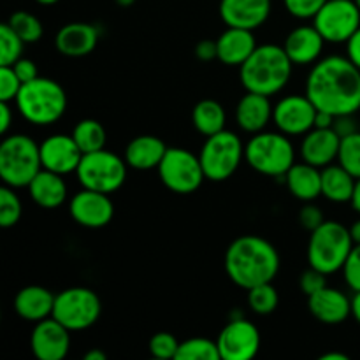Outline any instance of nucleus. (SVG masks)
<instances>
[{
    "label": "nucleus",
    "mask_w": 360,
    "mask_h": 360,
    "mask_svg": "<svg viewBox=\"0 0 360 360\" xmlns=\"http://www.w3.org/2000/svg\"><path fill=\"white\" fill-rule=\"evenodd\" d=\"M42 169L41 146L25 134L7 136L0 144V178L4 185L25 188Z\"/></svg>",
    "instance_id": "nucleus-6"
},
{
    "label": "nucleus",
    "mask_w": 360,
    "mask_h": 360,
    "mask_svg": "<svg viewBox=\"0 0 360 360\" xmlns=\"http://www.w3.org/2000/svg\"><path fill=\"white\" fill-rule=\"evenodd\" d=\"M323 44L326 39L316 30L315 25H301L287 35L283 48L294 65H309L319 62Z\"/></svg>",
    "instance_id": "nucleus-21"
},
{
    "label": "nucleus",
    "mask_w": 360,
    "mask_h": 360,
    "mask_svg": "<svg viewBox=\"0 0 360 360\" xmlns=\"http://www.w3.org/2000/svg\"><path fill=\"white\" fill-rule=\"evenodd\" d=\"M72 137L77 143V146H79V150L83 151V155L104 150L105 139H108L102 123L91 118L81 120L79 123H76L72 130Z\"/></svg>",
    "instance_id": "nucleus-31"
},
{
    "label": "nucleus",
    "mask_w": 360,
    "mask_h": 360,
    "mask_svg": "<svg viewBox=\"0 0 360 360\" xmlns=\"http://www.w3.org/2000/svg\"><path fill=\"white\" fill-rule=\"evenodd\" d=\"M167 146L157 136H137L125 148V162L136 171L158 169Z\"/></svg>",
    "instance_id": "nucleus-27"
},
{
    "label": "nucleus",
    "mask_w": 360,
    "mask_h": 360,
    "mask_svg": "<svg viewBox=\"0 0 360 360\" xmlns=\"http://www.w3.org/2000/svg\"><path fill=\"white\" fill-rule=\"evenodd\" d=\"M220 350L217 341L207 338H190L179 343L176 360H220Z\"/></svg>",
    "instance_id": "nucleus-32"
},
{
    "label": "nucleus",
    "mask_w": 360,
    "mask_h": 360,
    "mask_svg": "<svg viewBox=\"0 0 360 360\" xmlns=\"http://www.w3.org/2000/svg\"><path fill=\"white\" fill-rule=\"evenodd\" d=\"M352 316L355 322L360 323V292H354V297H352Z\"/></svg>",
    "instance_id": "nucleus-49"
},
{
    "label": "nucleus",
    "mask_w": 360,
    "mask_h": 360,
    "mask_svg": "<svg viewBox=\"0 0 360 360\" xmlns=\"http://www.w3.org/2000/svg\"><path fill=\"white\" fill-rule=\"evenodd\" d=\"M83 359L84 360H105V359H108V355H105L102 350H97V348H94V350L86 352Z\"/></svg>",
    "instance_id": "nucleus-50"
},
{
    "label": "nucleus",
    "mask_w": 360,
    "mask_h": 360,
    "mask_svg": "<svg viewBox=\"0 0 360 360\" xmlns=\"http://www.w3.org/2000/svg\"><path fill=\"white\" fill-rule=\"evenodd\" d=\"M299 221H301V225L306 231L313 232L326 221V217H323V211L319 206L308 202L299 211Z\"/></svg>",
    "instance_id": "nucleus-43"
},
{
    "label": "nucleus",
    "mask_w": 360,
    "mask_h": 360,
    "mask_svg": "<svg viewBox=\"0 0 360 360\" xmlns=\"http://www.w3.org/2000/svg\"><path fill=\"white\" fill-rule=\"evenodd\" d=\"M217 343L224 360H250L260 350L259 327L246 319H234L221 329Z\"/></svg>",
    "instance_id": "nucleus-13"
},
{
    "label": "nucleus",
    "mask_w": 360,
    "mask_h": 360,
    "mask_svg": "<svg viewBox=\"0 0 360 360\" xmlns=\"http://www.w3.org/2000/svg\"><path fill=\"white\" fill-rule=\"evenodd\" d=\"M350 229L340 221L326 220L309 234L308 262L315 269L329 274L343 271L348 255L354 250Z\"/></svg>",
    "instance_id": "nucleus-5"
},
{
    "label": "nucleus",
    "mask_w": 360,
    "mask_h": 360,
    "mask_svg": "<svg viewBox=\"0 0 360 360\" xmlns=\"http://www.w3.org/2000/svg\"><path fill=\"white\" fill-rule=\"evenodd\" d=\"M343 276L348 287L354 292H360V245H355L343 266Z\"/></svg>",
    "instance_id": "nucleus-42"
},
{
    "label": "nucleus",
    "mask_w": 360,
    "mask_h": 360,
    "mask_svg": "<svg viewBox=\"0 0 360 360\" xmlns=\"http://www.w3.org/2000/svg\"><path fill=\"white\" fill-rule=\"evenodd\" d=\"M225 122H227V115L220 102L213 98H204L193 105L192 123L197 132L202 136L210 137L225 130Z\"/></svg>",
    "instance_id": "nucleus-30"
},
{
    "label": "nucleus",
    "mask_w": 360,
    "mask_h": 360,
    "mask_svg": "<svg viewBox=\"0 0 360 360\" xmlns=\"http://www.w3.org/2000/svg\"><path fill=\"white\" fill-rule=\"evenodd\" d=\"M21 79L11 65H0V101L2 102H14L20 95Z\"/></svg>",
    "instance_id": "nucleus-39"
},
{
    "label": "nucleus",
    "mask_w": 360,
    "mask_h": 360,
    "mask_svg": "<svg viewBox=\"0 0 360 360\" xmlns=\"http://www.w3.org/2000/svg\"><path fill=\"white\" fill-rule=\"evenodd\" d=\"M7 23L23 39L25 44H34V42L41 41L42 35H44V27H42L41 20L37 16H34L32 13H27V11H16V13H13Z\"/></svg>",
    "instance_id": "nucleus-33"
},
{
    "label": "nucleus",
    "mask_w": 360,
    "mask_h": 360,
    "mask_svg": "<svg viewBox=\"0 0 360 360\" xmlns=\"http://www.w3.org/2000/svg\"><path fill=\"white\" fill-rule=\"evenodd\" d=\"M320 360H348V355L340 354V352H330V354H323Z\"/></svg>",
    "instance_id": "nucleus-53"
},
{
    "label": "nucleus",
    "mask_w": 360,
    "mask_h": 360,
    "mask_svg": "<svg viewBox=\"0 0 360 360\" xmlns=\"http://www.w3.org/2000/svg\"><path fill=\"white\" fill-rule=\"evenodd\" d=\"M316 111L308 95H288L273 109V122L278 130L290 136H304L315 129Z\"/></svg>",
    "instance_id": "nucleus-14"
},
{
    "label": "nucleus",
    "mask_w": 360,
    "mask_h": 360,
    "mask_svg": "<svg viewBox=\"0 0 360 360\" xmlns=\"http://www.w3.org/2000/svg\"><path fill=\"white\" fill-rule=\"evenodd\" d=\"M16 108L28 123L48 127L58 122L67 109L65 90L56 81L41 77L25 83L16 97Z\"/></svg>",
    "instance_id": "nucleus-4"
},
{
    "label": "nucleus",
    "mask_w": 360,
    "mask_h": 360,
    "mask_svg": "<svg viewBox=\"0 0 360 360\" xmlns=\"http://www.w3.org/2000/svg\"><path fill=\"white\" fill-rule=\"evenodd\" d=\"M278 302H280V295L273 287V281L257 285L248 290V306L257 315H271L278 308Z\"/></svg>",
    "instance_id": "nucleus-34"
},
{
    "label": "nucleus",
    "mask_w": 360,
    "mask_h": 360,
    "mask_svg": "<svg viewBox=\"0 0 360 360\" xmlns=\"http://www.w3.org/2000/svg\"><path fill=\"white\" fill-rule=\"evenodd\" d=\"M39 146H41L42 167L62 176L76 172L83 158V151L79 150L74 137L67 134H55V136L46 137Z\"/></svg>",
    "instance_id": "nucleus-17"
},
{
    "label": "nucleus",
    "mask_w": 360,
    "mask_h": 360,
    "mask_svg": "<svg viewBox=\"0 0 360 360\" xmlns=\"http://www.w3.org/2000/svg\"><path fill=\"white\" fill-rule=\"evenodd\" d=\"M288 13L299 20H309L315 18L316 13L326 6L327 0H283Z\"/></svg>",
    "instance_id": "nucleus-40"
},
{
    "label": "nucleus",
    "mask_w": 360,
    "mask_h": 360,
    "mask_svg": "<svg viewBox=\"0 0 360 360\" xmlns=\"http://www.w3.org/2000/svg\"><path fill=\"white\" fill-rule=\"evenodd\" d=\"M55 294L39 285H28L21 288L14 297V309L20 315V319L27 322H41V320L49 319L55 308Z\"/></svg>",
    "instance_id": "nucleus-25"
},
{
    "label": "nucleus",
    "mask_w": 360,
    "mask_h": 360,
    "mask_svg": "<svg viewBox=\"0 0 360 360\" xmlns=\"http://www.w3.org/2000/svg\"><path fill=\"white\" fill-rule=\"evenodd\" d=\"M354 2L357 4V7H359V9H360V0H354Z\"/></svg>",
    "instance_id": "nucleus-56"
},
{
    "label": "nucleus",
    "mask_w": 360,
    "mask_h": 360,
    "mask_svg": "<svg viewBox=\"0 0 360 360\" xmlns=\"http://www.w3.org/2000/svg\"><path fill=\"white\" fill-rule=\"evenodd\" d=\"M285 183H287L288 192L295 199L302 202H311L316 197L322 195V169L308 162L294 164L285 174Z\"/></svg>",
    "instance_id": "nucleus-28"
},
{
    "label": "nucleus",
    "mask_w": 360,
    "mask_h": 360,
    "mask_svg": "<svg viewBox=\"0 0 360 360\" xmlns=\"http://www.w3.org/2000/svg\"><path fill=\"white\" fill-rule=\"evenodd\" d=\"M195 56L199 60H202V62H211V60L218 58L217 41H211V39H204V41L197 42Z\"/></svg>",
    "instance_id": "nucleus-45"
},
{
    "label": "nucleus",
    "mask_w": 360,
    "mask_h": 360,
    "mask_svg": "<svg viewBox=\"0 0 360 360\" xmlns=\"http://www.w3.org/2000/svg\"><path fill=\"white\" fill-rule=\"evenodd\" d=\"M225 271L238 287L250 290L271 283L280 271V253L260 236H241L225 253Z\"/></svg>",
    "instance_id": "nucleus-2"
},
{
    "label": "nucleus",
    "mask_w": 360,
    "mask_h": 360,
    "mask_svg": "<svg viewBox=\"0 0 360 360\" xmlns=\"http://www.w3.org/2000/svg\"><path fill=\"white\" fill-rule=\"evenodd\" d=\"M116 4H118V6H122V7H130V6H134V4H136V0H116Z\"/></svg>",
    "instance_id": "nucleus-54"
},
{
    "label": "nucleus",
    "mask_w": 360,
    "mask_h": 360,
    "mask_svg": "<svg viewBox=\"0 0 360 360\" xmlns=\"http://www.w3.org/2000/svg\"><path fill=\"white\" fill-rule=\"evenodd\" d=\"M299 287H301L302 294H304L306 297H309V295L316 294V292H320L322 288L327 287V274L309 266L308 269L302 271L301 280H299Z\"/></svg>",
    "instance_id": "nucleus-41"
},
{
    "label": "nucleus",
    "mask_w": 360,
    "mask_h": 360,
    "mask_svg": "<svg viewBox=\"0 0 360 360\" xmlns=\"http://www.w3.org/2000/svg\"><path fill=\"white\" fill-rule=\"evenodd\" d=\"M16 188L13 186L4 185L0 188V227L11 229L21 220V213H23V206L14 192Z\"/></svg>",
    "instance_id": "nucleus-36"
},
{
    "label": "nucleus",
    "mask_w": 360,
    "mask_h": 360,
    "mask_svg": "<svg viewBox=\"0 0 360 360\" xmlns=\"http://www.w3.org/2000/svg\"><path fill=\"white\" fill-rule=\"evenodd\" d=\"M306 95L319 111L355 115L360 109V69L348 56L319 60L306 79Z\"/></svg>",
    "instance_id": "nucleus-1"
},
{
    "label": "nucleus",
    "mask_w": 360,
    "mask_h": 360,
    "mask_svg": "<svg viewBox=\"0 0 360 360\" xmlns=\"http://www.w3.org/2000/svg\"><path fill=\"white\" fill-rule=\"evenodd\" d=\"M157 171L165 188L178 195L197 192L206 179L200 158L185 148H167Z\"/></svg>",
    "instance_id": "nucleus-11"
},
{
    "label": "nucleus",
    "mask_w": 360,
    "mask_h": 360,
    "mask_svg": "<svg viewBox=\"0 0 360 360\" xmlns=\"http://www.w3.org/2000/svg\"><path fill=\"white\" fill-rule=\"evenodd\" d=\"M355 185L357 178H354L343 165L330 164L322 169V195L330 202H350Z\"/></svg>",
    "instance_id": "nucleus-29"
},
{
    "label": "nucleus",
    "mask_w": 360,
    "mask_h": 360,
    "mask_svg": "<svg viewBox=\"0 0 360 360\" xmlns=\"http://www.w3.org/2000/svg\"><path fill=\"white\" fill-rule=\"evenodd\" d=\"M273 109L267 95L246 91L236 105V122L246 134L264 132L269 122H273Z\"/></svg>",
    "instance_id": "nucleus-22"
},
{
    "label": "nucleus",
    "mask_w": 360,
    "mask_h": 360,
    "mask_svg": "<svg viewBox=\"0 0 360 360\" xmlns=\"http://www.w3.org/2000/svg\"><path fill=\"white\" fill-rule=\"evenodd\" d=\"M98 44V30L97 27L90 23H69L62 27L56 34L55 46L63 56L70 58H81L86 56L97 48Z\"/></svg>",
    "instance_id": "nucleus-23"
},
{
    "label": "nucleus",
    "mask_w": 360,
    "mask_h": 360,
    "mask_svg": "<svg viewBox=\"0 0 360 360\" xmlns=\"http://www.w3.org/2000/svg\"><path fill=\"white\" fill-rule=\"evenodd\" d=\"M150 354L157 359H176L179 350V341L171 333H157L151 336Z\"/></svg>",
    "instance_id": "nucleus-38"
},
{
    "label": "nucleus",
    "mask_w": 360,
    "mask_h": 360,
    "mask_svg": "<svg viewBox=\"0 0 360 360\" xmlns=\"http://www.w3.org/2000/svg\"><path fill=\"white\" fill-rule=\"evenodd\" d=\"M350 202H352V207H354V210L360 214V178L357 179V185H355L354 197H352Z\"/></svg>",
    "instance_id": "nucleus-51"
},
{
    "label": "nucleus",
    "mask_w": 360,
    "mask_h": 360,
    "mask_svg": "<svg viewBox=\"0 0 360 360\" xmlns=\"http://www.w3.org/2000/svg\"><path fill=\"white\" fill-rule=\"evenodd\" d=\"M245 160L253 171L281 178L295 164V150L283 132H259L245 146Z\"/></svg>",
    "instance_id": "nucleus-7"
},
{
    "label": "nucleus",
    "mask_w": 360,
    "mask_h": 360,
    "mask_svg": "<svg viewBox=\"0 0 360 360\" xmlns=\"http://www.w3.org/2000/svg\"><path fill=\"white\" fill-rule=\"evenodd\" d=\"M70 217L76 224L86 229H102L111 224L115 217V204L109 193L83 188L70 199Z\"/></svg>",
    "instance_id": "nucleus-15"
},
{
    "label": "nucleus",
    "mask_w": 360,
    "mask_h": 360,
    "mask_svg": "<svg viewBox=\"0 0 360 360\" xmlns=\"http://www.w3.org/2000/svg\"><path fill=\"white\" fill-rule=\"evenodd\" d=\"M313 25L326 42L347 44L360 28V9L354 0H327L313 18Z\"/></svg>",
    "instance_id": "nucleus-12"
},
{
    "label": "nucleus",
    "mask_w": 360,
    "mask_h": 360,
    "mask_svg": "<svg viewBox=\"0 0 360 360\" xmlns=\"http://www.w3.org/2000/svg\"><path fill=\"white\" fill-rule=\"evenodd\" d=\"M23 39L11 28L9 23L0 25V65H13L21 58Z\"/></svg>",
    "instance_id": "nucleus-37"
},
{
    "label": "nucleus",
    "mask_w": 360,
    "mask_h": 360,
    "mask_svg": "<svg viewBox=\"0 0 360 360\" xmlns=\"http://www.w3.org/2000/svg\"><path fill=\"white\" fill-rule=\"evenodd\" d=\"M30 347L39 360H63L70 350V330L49 316L35 323Z\"/></svg>",
    "instance_id": "nucleus-16"
},
{
    "label": "nucleus",
    "mask_w": 360,
    "mask_h": 360,
    "mask_svg": "<svg viewBox=\"0 0 360 360\" xmlns=\"http://www.w3.org/2000/svg\"><path fill=\"white\" fill-rule=\"evenodd\" d=\"M32 200L42 210H56L67 200L65 179L58 172L42 167L27 186Z\"/></svg>",
    "instance_id": "nucleus-26"
},
{
    "label": "nucleus",
    "mask_w": 360,
    "mask_h": 360,
    "mask_svg": "<svg viewBox=\"0 0 360 360\" xmlns=\"http://www.w3.org/2000/svg\"><path fill=\"white\" fill-rule=\"evenodd\" d=\"M14 69V72L18 74V77L21 79V83H30V81L37 79L39 77V70H37V65H35V62H32V60L28 58H20L18 62H14L13 65H11Z\"/></svg>",
    "instance_id": "nucleus-44"
},
{
    "label": "nucleus",
    "mask_w": 360,
    "mask_h": 360,
    "mask_svg": "<svg viewBox=\"0 0 360 360\" xmlns=\"http://www.w3.org/2000/svg\"><path fill=\"white\" fill-rule=\"evenodd\" d=\"M271 0H220V18L227 27L255 30L271 16Z\"/></svg>",
    "instance_id": "nucleus-18"
},
{
    "label": "nucleus",
    "mask_w": 360,
    "mask_h": 360,
    "mask_svg": "<svg viewBox=\"0 0 360 360\" xmlns=\"http://www.w3.org/2000/svg\"><path fill=\"white\" fill-rule=\"evenodd\" d=\"M341 146V136L330 129H311L304 134V139L301 143V157L302 162L323 169L327 165L334 164L338 160Z\"/></svg>",
    "instance_id": "nucleus-19"
},
{
    "label": "nucleus",
    "mask_w": 360,
    "mask_h": 360,
    "mask_svg": "<svg viewBox=\"0 0 360 360\" xmlns=\"http://www.w3.org/2000/svg\"><path fill=\"white\" fill-rule=\"evenodd\" d=\"M199 158L206 179L221 183L232 178L241 162L245 160V144L238 134L231 130H221L214 136L206 137Z\"/></svg>",
    "instance_id": "nucleus-8"
},
{
    "label": "nucleus",
    "mask_w": 360,
    "mask_h": 360,
    "mask_svg": "<svg viewBox=\"0 0 360 360\" xmlns=\"http://www.w3.org/2000/svg\"><path fill=\"white\" fill-rule=\"evenodd\" d=\"M218 60L225 65L241 67L257 49L253 30L227 27V30L217 39Z\"/></svg>",
    "instance_id": "nucleus-24"
},
{
    "label": "nucleus",
    "mask_w": 360,
    "mask_h": 360,
    "mask_svg": "<svg viewBox=\"0 0 360 360\" xmlns=\"http://www.w3.org/2000/svg\"><path fill=\"white\" fill-rule=\"evenodd\" d=\"M292 67L294 63L283 46L262 44L239 67V76L246 91L273 97L288 84Z\"/></svg>",
    "instance_id": "nucleus-3"
},
{
    "label": "nucleus",
    "mask_w": 360,
    "mask_h": 360,
    "mask_svg": "<svg viewBox=\"0 0 360 360\" xmlns=\"http://www.w3.org/2000/svg\"><path fill=\"white\" fill-rule=\"evenodd\" d=\"M101 313V297L91 288L70 287L56 294L51 316L65 326L70 333H74V330H84L97 323Z\"/></svg>",
    "instance_id": "nucleus-10"
},
{
    "label": "nucleus",
    "mask_w": 360,
    "mask_h": 360,
    "mask_svg": "<svg viewBox=\"0 0 360 360\" xmlns=\"http://www.w3.org/2000/svg\"><path fill=\"white\" fill-rule=\"evenodd\" d=\"M11 102L0 101V134L6 136L9 132L11 125H13V109H11Z\"/></svg>",
    "instance_id": "nucleus-47"
},
{
    "label": "nucleus",
    "mask_w": 360,
    "mask_h": 360,
    "mask_svg": "<svg viewBox=\"0 0 360 360\" xmlns=\"http://www.w3.org/2000/svg\"><path fill=\"white\" fill-rule=\"evenodd\" d=\"M334 120H336V116L330 115V112L316 111L315 127L316 129H330V127H334Z\"/></svg>",
    "instance_id": "nucleus-48"
},
{
    "label": "nucleus",
    "mask_w": 360,
    "mask_h": 360,
    "mask_svg": "<svg viewBox=\"0 0 360 360\" xmlns=\"http://www.w3.org/2000/svg\"><path fill=\"white\" fill-rule=\"evenodd\" d=\"M308 309L319 322L326 326H338L350 319L352 299L338 288L326 287L309 295Z\"/></svg>",
    "instance_id": "nucleus-20"
},
{
    "label": "nucleus",
    "mask_w": 360,
    "mask_h": 360,
    "mask_svg": "<svg viewBox=\"0 0 360 360\" xmlns=\"http://www.w3.org/2000/svg\"><path fill=\"white\" fill-rule=\"evenodd\" d=\"M350 234H352V239H354V245H360V218L355 221V224H352Z\"/></svg>",
    "instance_id": "nucleus-52"
},
{
    "label": "nucleus",
    "mask_w": 360,
    "mask_h": 360,
    "mask_svg": "<svg viewBox=\"0 0 360 360\" xmlns=\"http://www.w3.org/2000/svg\"><path fill=\"white\" fill-rule=\"evenodd\" d=\"M338 164L343 165L354 178H360V132L348 134L341 137L340 155H338Z\"/></svg>",
    "instance_id": "nucleus-35"
},
{
    "label": "nucleus",
    "mask_w": 360,
    "mask_h": 360,
    "mask_svg": "<svg viewBox=\"0 0 360 360\" xmlns=\"http://www.w3.org/2000/svg\"><path fill=\"white\" fill-rule=\"evenodd\" d=\"M347 56L360 69V28L348 39L347 42Z\"/></svg>",
    "instance_id": "nucleus-46"
},
{
    "label": "nucleus",
    "mask_w": 360,
    "mask_h": 360,
    "mask_svg": "<svg viewBox=\"0 0 360 360\" xmlns=\"http://www.w3.org/2000/svg\"><path fill=\"white\" fill-rule=\"evenodd\" d=\"M37 4H41V6H53V4L60 2V0H35Z\"/></svg>",
    "instance_id": "nucleus-55"
},
{
    "label": "nucleus",
    "mask_w": 360,
    "mask_h": 360,
    "mask_svg": "<svg viewBox=\"0 0 360 360\" xmlns=\"http://www.w3.org/2000/svg\"><path fill=\"white\" fill-rule=\"evenodd\" d=\"M127 167L129 164L125 158L104 148V150L83 155L77 165L76 176L83 188L111 195L125 185Z\"/></svg>",
    "instance_id": "nucleus-9"
}]
</instances>
